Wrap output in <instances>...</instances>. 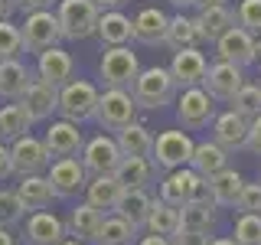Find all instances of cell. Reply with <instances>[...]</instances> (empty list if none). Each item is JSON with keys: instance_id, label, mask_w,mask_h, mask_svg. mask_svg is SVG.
I'll use <instances>...</instances> for the list:
<instances>
[{"instance_id": "1", "label": "cell", "mask_w": 261, "mask_h": 245, "mask_svg": "<svg viewBox=\"0 0 261 245\" xmlns=\"http://www.w3.org/2000/svg\"><path fill=\"white\" fill-rule=\"evenodd\" d=\"M130 95H134L137 108L160 111V108H167V105L176 102L179 85H176V79L170 76V69H163V65H150V69H141V76L134 79Z\"/></svg>"}, {"instance_id": "2", "label": "cell", "mask_w": 261, "mask_h": 245, "mask_svg": "<svg viewBox=\"0 0 261 245\" xmlns=\"http://www.w3.org/2000/svg\"><path fill=\"white\" fill-rule=\"evenodd\" d=\"M160 200L179 209V206H186V203H212V190H209V180L202 174H196L193 167H179V170L163 174Z\"/></svg>"}, {"instance_id": "3", "label": "cell", "mask_w": 261, "mask_h": 245, "mask_svg": "<svg viewBox=\"0 0 261 245\" xmlns=\"http://www.w3.org/2000/svg\"><path fill=\"white\" fill-rule=\"evenodd\" d=\"M56 16H59L65 43H79V39L95 36L101 10H98L95 0H59L56 4Z\"/></svg>"}, {"instance_id": "4", "label": "cell", "mask_w": 261, "mask_h": 245, "mask_svg": "<svg viewBox=\"0 0 261 245\" xmlns=\"http://www.w3.org/2000/svg\"><path fill=\"white\" fill-rule=\"evenodd\" d=\"M98 85L88 79H72L59 88V118L85 125L95 121V108H98Z\"/></svg>"}, {"instance_id": "5", "label": "cell", "mask_w": 261, "mask_h": 245, "mask_svg": "<svg viewBox=\"0 0 261 245\" xmlns=\"http://www.w3.org/2000/svg\"><path fill=\"white\" fill-rule=\"evenodd\" d=\"M137 102L127 88H105L98 95V108H95V125L101 131H114L118 134L121 128H127L130 121H137Z\"/></svg>"}, {"instance_id": "6", "label": "cell", "mask_w": 261, "mask_h": 245, "mask_svg": "<svg viewBox=\"0 0 261 245\" xmlns=\"http://www.w3.org/2000/svg\"><path fill=\"white\" fill-rule=\"evenodd\" d=\"M98 76H101L105 88H127L141 76V59L130 46H108L98 62Z\"/></svg>"}, {"instance_id": "7", "label": "cell", "mask_w": 261, "mask_h": 245, "mask_svg": "<svg viewBox=\"0 0 261 245\" xmlns=\"http://www.w3.org/2000/svg\"><path fill=\"white\" fill-rule=\"evenodd\" d=\"M216 98H212L202 85H193V88H179L176 95V121L183 131H202L212 125L216 118Z\"/></svg>"}, {"instance_id": "8", "label": "cell", "mask_w": 261, "mask_h": 245, "mask_svg": "<svg viewBox=\"0 0 261 245\" xmlns=\"http://www.w3.org/2000/svg\"><path fill=\"white\" fill-rule=\"evenodd\" d=\"M20 33H23V46H27V53H36V56L62 43V27H59L56 10L27 13V20L20 23Z\"/></svg>"}, {"instance_id": "9", "label": "cell", "mask_w": 261, "mask_h": 245, "mask_svg": "<svg viewBox=\"0 0 261 245\" xmlns=\"http://www.w3.org/2000/svg\"><path fill=\"white\" fill-rule=\"evenodd\" d=\"M193 151H196V141L186 131H160L157 141H153V163L170 174V170H179V167H190L193 160Z\"/></svg>"}, {"instance_id": "10", "label": "cell", "mask_w": 261, "mask_h": 245, "mask_svg": "<svg viewBox=\"0 0 261 245\" xmlns=\"http://www.w3.org/2000/svg\"><path fill=\"white\" fill-rule=\"evenodd\" d=\"M10 157H13V174L16 177H33V174H46L53 154L46 151V141L36 134H23L10 144Z\"/></svg>"}, {"instance_id": "11", "label": "cell", "mask_w": 261, "mask_h": 245, "mask_svg": "<svg viewBox=\"0 0 261 245\" xmlns=\"http://www.w3.org/2000/svg\"><path fill=\"white\" fill-rule=\"evenodd\" d=\"M46 177L56 190V200H72V196L85 193V186H88V170L79 157H56L49 163Z\"/></svg>"}, {"instance_id": "12", "label": "cell", "mask_w": 261, "mask_h": 245, "mask_svg": "<svg viewBox=\"0 0 261 245\" xmlns=\"http://www.w3.org/2000/svg\"><path fill=\"white\" fill-rule=\"evenodd\" d=\"M82 163H85L88 177H98V174H114L118 163L124 160L118 147V137L111 134H95V137H85V147H82Z\"/></svg>"}, {"instance_id": "13", "label": "cell", "mask_w": 261, "mask_h": 245, "mask_svg": "<svg viewBox=\"0 0 261 245\" xmlns=\"http://www.w3.org/2000/svg\"><path fill=\"white\" fill-rule=\"evenodd\" d=\"M242 85H245V69L235 65V62H225V59H216L209 65L206 79H202V88H206L219 105H228Z\"/></svg>"}, {"instance_id": "14", "label": "cell", "mask_w": 261, "mask_h": 245, "mask_svg": "<svg viewBox=\"0 0 261 245\" xmlns=\"http://www.w3.org/2000/svg\"><path fill=\"white\" fill-rule=\"evenodd\" d=\"M46 151L56 157H82V147H85V134H82V125H75V121H65V118H56L49 121L46 134Z\"/></svg>"}, {"instance_id": "15", "label": "cell", "mask_w": 261, "mask_h": 245, "mask_svg": "<svg viewBox=\"0 0 261 245\" xmlns=\"http://www.w3.org/2000/svg\"><path fill=\"white\" fill-rule=\"evenodd\" d=\"M20 105H23V111L30 114L33 125H39V121H49L53 114H59V88L33 76L30 88L20 95Z\"/></svg>"}, {"instance_id": "16", "label": "cell", "mask_w": 261, "mask_h": 245, "mask_svg": "<svg viewBox=\"0 0 261 245\" xmlns=\"http://www.w3.org/2000/svg\"><path fill=\"white\" fill-rule=\"evenodd\" d=\"M62 239H69V229H65V219H59L56 212L39 209L27 216V226H23L27 245H59Z\"/></svg>"}, {"instance_id": "17", "label": "cell", "mask_w": 261, "mask_h": 245, "mask_svg": "<svg viewBox=\"0 0 261 245\" xmlns=\"http://www.w3.org/2000/svg\"><path fill=\"white\" fill-rule=\"evenodd\" d=\"M167 69H170V76L176 79L179 88H193V85H202V79H206V72H209V59L199 46H190V49L173 53V59H170Z\"/></svg>"}, {"instance_id": "18", "label": "cell", "mask_w": 261, "mask_h": 245, "mask_svg": "<svg viewBox=\"0 0 261 245\" xmlns=\"http://www.w3.org/2000/svg\"><path fill=\"white\" fill-rule=\"evenodd\" d=\"M33 76L49 82V85H56V88H62L65 82L75 79V59H72V53H65L62 46H53V49H46V53L36 56Z\"/></svg>"}, {"instance_id": "19", "label": "cell", "mask_w": 261, "mask_h": 245, "mask_svg": "<svg viewBox=\"0 0 261 245\" xmlns=\"http://www.w3.org/2000/svg\"><path fill=\"white\" fill-rule=\"evenodd\" d=\"M212 141L219 147H225L228 154L245 151V144H248V118L235 114L232 108L219 111L216 118H212Z\"/></svg>"}, {"instance_id": "20", "label": "cell", "mask_w": 261, "mask_h": 245, "mask_svg": "<svg viewBox=\"0 0 261 245\" xmlns=\"http://www.w3.org/2000/svg\"><path fill=\"white\" fill-rule=\"evenodd\" d=\"M212 46H216L219 59L235 62V65H242V69H245V65H251V62H258V56H255V36H251L248 30H242L239 23H235L225 36H219Z\"/></svg>"}, {"instance_id": "21", "label": "cell", "mask_w": 261, "mask_h": 245, "mask_svg": "<svg viewBox=\"0 0 261 245\" xmlns=\"http://www.w3.org/2000/svg\"><path fill=\"white\" fill-rule=\"evenodd\" d=\"M193 23H196V33H199V46H209V43H216L219 36H225V33L235 27V10L228 4L206 7V10H196Z\"/></svg>"}, {"instance_id": "22", "label": "cell", "mask_w": 261, "mask_h": 245, "mask_svg": "<svg viewBox=\"0 0 261 245\" xmlns=\"http://www.w3.org/2000/svg\"><path fill=\"white\" fill-rule=\"evenodd\" d=\"M167 27H170V16L163 13L160 7H144V10H137V16H134V43L163 46Z\"/></svg>"}, {"instance_id": "23", "label": "cell", "mask_w": 261, "mask_h": 245, "mask_svg": "<svg viewBox=\"0 0 261 245\" xmlns=\"http://www.w3.org/2000/svg\"><path fill=\"white\" fill-rule=\"evenodd\" d=\"M124 196V186L114 174H98V177H88V186H85V203H92L95 209L101 212H114Z\"/></svg>"}, {"instance_id": "24", "label": "cell", "mask_w": 261, "mask_h": 245, "mask_svg": "<svg viewBox=\"0 0 261 245\" xmlns=\"http://www.w3.org/2000/svg\"><path fill=\"white\" fill-rule=\"evenodd\" d=\"M95 36L101 39V46H127L134 39V20L124 10H105L101 20H98Z\"/></svg>"}, {"instance_id": "25", "label": "cell", "mask_w": 261, "mask_h": 245, "mask_svg": "<svg viewBox=\"0 0 261 245\" xmlns=\"http://www.w3.org/2000/svg\"><path fill=\"white\" fill-rule=\"evenodd\" d=\"M16 196H20V203L27 206V212H39V209L53 206L56 190H53V183H49L46 174H33V177H20Z\"/></svg>"}, {"instance_id": "26", "label": "cell", "mask_w": 261, "mask_h": 245, "mask_svg": "<svg viewBox=\"0 0 261 245\" xmlns=\"http://www.w3.org/2000/svg\"><path fill=\"white\" fill-rule=\"evenodd\" d=\"M108 216V212H101V209H95L92 203H79V206H72L69 209V219H65V229H69V235L72 239H79V242H95V235H98V226H101V219Z\"/></svg>"}, {"instance_id": "27", "label": "cell", "mask_w": 261, "mask_h": 245, "mask_svg": "<svg viewBox=\"0 0 261 245\" xmlns=\"http://www.w3.org/2000/svg\"><path fill=\"white\" fill-rule=\"evenodd\" d=\"M118 147L124 157H153V131L144 125V121H130L127 128H121L118 134Z\"/></svg>"}, {"instance_id": "28", "label": "cell", "mask_w": 261, "mask_h": 245, "mask_svg": "<svg viewBox=\"0 0 261 245\" xmlns=\"http://www.w3.org/2000/svg\"><path fill=\"white\" fill-rule=\"evenodd\" d=\"M114 177L121 180L124 190H147L153 183V177H157V163L150 157H124L114 170Z\"/></svg>"}, {"instance_id": "29", "label": "cell", "mask_w": 261, "mask_h": 245, "mask_svg": "<svg viewBox=\"0 0 261 245\" xmlns=\"http://www.w3.org/2000/svg\"><path fill=\"white\" fill-rule=\"evenodd\" d=\"M228 157H232V154H228L225 147H219V144L209 137V141H199V144H196L190 167L196 170V174H202L206 180H212L216 174H222V170H228Z\"/></svg>"}, {"instance_id": "30", "label": "cell", "mask_w": 261, "mask_h": 245, "mask_svg": "<svg viewBox=\"0 0 261 245\" xmlns=\"http://www.w3.org/2000/svg\"><path fill=\"white\" fill-rule=\"evenodd\" d=\"M33 72L23 65V59H0V98L20 102V95L30 88Z\"/></svg>"}, {"instance_id": "31", "label": "cell", "mask_w": 261, "mask_h": 245, "mask_svg": "<svg viewBox=\"0 0 261 245\" xmlns=\"http://www.w3.org/2000/svg\"><path fill=\"white\" fill-rule=\"evenodd\" d=\"M216 203H186L179 206V229L183 232H196V235H212L216 232Z\"/></svg>"}, {"instance_id": "32", "label": "cell", "mask_w": 261, "mask_h": 245, "mask_svg": "<svg viewBox=\"0 0 261 245\" xmlns=\"http://www.w3.org/2000/svg\"><path fill=\"white\" fill-rule=\"evenodd\" d=\"M209 190H212L216 209H232L235 203H239L242 190H245V177L235 167H228V170H222V174H216L209 180Z\"/></svg>"}, {"instance_id": "33", "label": "cell", "mask_w": 261, "mask_h": 245, "mask_svg": "<svg viewBox=\"0 0 261 245\" xmlns=\"http://www.w3.org/2000/svg\"><path fill=\"white\" fill-rule=\"evenodd\" d=\"M137 232L141 229H134L124 216L108 212L101 219V226H98V235H95L92 245H137Z\"/></svg>"}, {"instance_id": "34", "label": "cell", "mask_w": 261, "mask_h": 245, "mask_svg": "<svg viewBox=\"0 0 261 245\" xmlns=\"http://www.w3.org/2000/svg\"><path fill=\"white\" fill-rule=\"evenodd\" d=\"M144 232L147 235H163V239H173V235L179 232V209L170 206V203H163L160 196H157V200H153L150 216H147V223H144Z\"/></svg>"}, {"instance_id": "35", "label": "cell", "mask_w": 261, "mask_h": 245, "mask_svg": "<svg viewBox=\"0 0 261 245\" xmlns=\"http://www.w3.org/2000/svg\"><path fill=\"white\" fill-rule=\"evenodd\" d=\"M150 209H153L150 190H124V196H121V203H118V209H114V212H118V216H124L134 229H144Z\"/></svg>"}, {"instance_id": "36", "label": "cell", "mask_w": 261, "mask_h": 245, "mask_svg": "<svg viewBox=\"0 0 261 245\" xmlns=\"http://www.w3.org/2000/svg\"><path fill=\"white\" fill-rule=\"evenodd\" d=\"M30 128H33V121H30V114L23 111L20 102L0 105V141L4 144H13L16 137L30 134Z\"/></svg>"}, {"instance_id": "37", "label": "cell", "mask_w": 261, "mask_h": 245, "mask_svg": "<svg viewBox=\"0 0 261 245\" xmlns=\"http://www.w3.org/2000/svg\"><path fill=\"white\" fill-rule=\"evenodd\" d=\"M163 46H167L170 53H179V49L199 46V33H196L193 16H186L183 10L170 16V27H167V39H163Z\"/></svg>"}, {"instance_id": "38", "label": "cell", "mask_w": 261, "mask_h": 245, "mask_svg": "<svg viewBox=\"0 0 261 245\" xmlns=\"http://www.w3.org/2000/svg\"><path fill=\"white\" fill-rule=\"evenodd\" d=\"M228 108L235 114H242V118H258L261 114V85L258 82H245V85L235 92V98L228 102Z\"/></svg>"}, {"instance_id": "39", "label": "cell", "mask_w": 261, "mask_h": 245, "mask_svg": "<svg viewBox=\"0 0 261 245\" xmlns=\"http://www.w3.org/2000/svg\"><path fill=\"white\" fill-rule=\"evenodd\" d=\"M30 212L20 203L16 190H0V229H13L16 223H23Z\"/></svg>"}, {"instance_id": "40", "label": "cell", "mask_w": 261, "mask_h": 245, "mask_svg": "<svg viewBox=\"0 0 261 245\" xmlns=\"http://www.w3.org/2000/svg\"><path fill=\"white\" fill-rule=\"evenodd\" d=\"M27 53L23 46V33L13 20H4L0 23V59H20Z\"/></svg>"}, {"instance_id": "41", "label": "cell", "mask_w": 261, "mask_h": 245, "mask_svg": "<svg viewBox=\"0 0 261 245\" xmlns=\"http://www.w3.org/2000/svg\"><path fill=\"white\" fill-rule=\"evenodd\" d=\"M235 245H261V216H251V212H239L232 229Z\"/></svg>"}, {"instance_id": "42", "label": "cell", "mask_w": 261, "mask_h": 245, "mask_svg": "<svg viewBox=\"0 0 261 245\" xmlns=\"http://www.w3.org/2000/svg\"><path fill=\"white\" fill-rule=\"evenodd\" d=\"M235 23L248 30L251 36H261V0H239L235 7Z\"/></svg>"}, {"instance_id": "43", "label": "cell", "mask_w": 261, "mask_h": 245, "mask_svg": "<svg viewBox=\"0 0 261 245\" xmlns=\"http://www.w3.org/2000/svg\"><path fill=\"white\" fill-rule=\"evenodd\" d=\"M239 212H251V216H261V183H245V190L235 203Z\"/></svg>"}, {"instance_id": "44", "label": "cell", "mask_w": 261, "mask_h": 245, "mask_svg": "<svg viewBox=\"0 0 261 245\" xmlns=\"http://www.w3.org/2000/svg\"><path fill=\"white\" fill-rule=\"evenodd\" d=\"M245 151H251L255 157H261V114L248 121V144H245Z\"/></svg>"}, {"instance_id": "45", "label": "cell", "mask_w": 261, "mask_h": 245, "mask_svg": "<svg viewBox=\"0 0 261 245\" xmlns=\"http://www.w3.org/2000/svg\"><path fill=\"white\" fill-rule=\"evenodd\" d=\"M20 13H36V10H56L59 0H13Z\"/></svg>"}, {"instance_id": "46", "label": "cell", "mask_w": 261, "mask_h": 245, "mask_svg": "<svg viewBox=\"0 0 261 245\" xmlns=\"http://www.w3.org/2000/svg\"><path fill=\"white\" fill-rule=\"evenodd\" d=\"M13 177V157H10V144H4L0 141V183L4 180H10Z\"/></svg>"}, {"instance_id": "47", "label": "cell", "mask_w": 261, "mask_h": 245, "mask_svg": "<svg viewBox=\"0 0 261 245\" xmlns=\"http://www.w3.org/2000/svg\"><path fill=\"white\" fill-rule=\"evenodd\" d=\"M170 242L173 245H209V235H196V232H183V229H179Z\"/></svg>"}, {"instance_id": "48", "label": "cell", "mask_w": 261, "mask_h": 245, "mask_svg": "<svg viewBox=\"0 0 261 245\" xmlns=\"http://www.w3.org/2000/svg\"><path fill=\"white\" fill-rule=\"evenodd\" d=\"M95 4H98V10H121V7H124L127 4V0H95Z\"/></svg>"}, {"instance_id": "49", "label": "cell", "mask_w": 261, "mask_h": 245, "mask_svg": "<svg viewBox=\"0 0 261 245\" xmlns=\"http://www.w3.org/2000/svg\"><path fill=\"white\" fill-rule=\"evenodd\" d=\"M13 10H16V4H13V0H0V23H4V20H10Z\"/></svg>"}, {"instance_id": "50", "label": "cell", "mask_w": 261, "mask_h": 245, "mask_svg": "<svg viewBox=\"0 0 261 245\" xmlns=\"http://www.w3.org/2000/svg\"><path fill=\"white\" fill-rule=\"evenodd\" d=\"M137 245H173V242L163 235H144V239H137Z\"/></svg>"}, {"instance_id": "51", "label": "cell", "mask_w": 261, "mask_h": 245, "mask_svg": "<svg viewBox=\"0 0 261 245\" xmlns=\"http://www.w3.org/2000/svg\"><path fill=\"white\" fill-rule=\"evenodd\" d=\"M0 245H20L13 235V229H0Z\"/></svg>"}, {"instance_id": "52", "label": "cell", "mask_w": 261, "mask_h": 245, "mask_svg": "<svg viewBox=\"0 0 261 245\" xmlns=\"http://www.w3.org/2000/svg\"><path fill=\"white\" fill-rule=\"evenodd\" d=\"M228 0H196V10H206V7H222Z\"/></svg>"}, {"instance_id": "53", "label": "cell", "mask_w": 261, "mask_h": 245, "mask_svg": "<svg viewBox=\"0 0 261 245\" xmlns=\"http://www.w3.org/2000/svg\"><path fill=\"white\" fill-rule=\"evenodd\" d=\"M167 4H173L176 10H190V7H196V0H167Z\"/></svg>"}, {"instance_id": "54", "label": "cell", "mask_w": 261, "mask_h": 245, "mask_svg": "<svg viewBox=\"0 0 261 245\" xmlns=\"http://www.w3.org/2000/svg\"><path fill=\"white\" fill-rule=\"evenodd\" d=\"M209 245H235V239H225L222 235V239H209Z\"/></svg>"}, {"instance_id": "55", "label": "cell", "mask_w": 261, "mask_h": 245, "mask_svg": "<svg viewBox=\"0 0 261 245\" xmlns=\"http://www.w3.org/2000/svg\"><path fill=\"white\" fill-rule=\"evenodd\" d=\"M59 245H85V242H79V239H72V235H69V239H62Z\"/></svg>"}, {"instance_id": "56", "label": "cell", "mask_w": 261, "mask_h": 245, "mask_svg": "<svg viewBox=\"0 0 261 245\" xmlns=\"http://www.w3.org/2000/svg\"><path fill=\"white\" fill-rule=\"evenodd\" d=\"M255 56H258V62H261V36H255Z\"/></svg>"}, {"instance_id": "57", "label": "cell", "mask_w": 261, "mask_h": 245, "mask_svg": "<svg viewBox=\"0 0 261 245\" xmlns=\"http://www.w3.org/2000/svg\"><path fill=\"white\" fill-rule=\"evenodd\" d=\"M258 85H261V82H258Z\"/></svg>"}]
</instances>
